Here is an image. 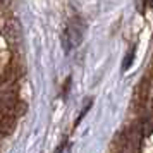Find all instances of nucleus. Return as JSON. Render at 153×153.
<instances>
[{"instance_id": "1", "label": "nucleus", "mask_w": 153, "mask_h": 153, "mask_svg": "<svg viewBox=\"0 0 153 153\" xmlns=\"http://www.w3.org/2000/svg\"><path fill=\"white\" fill-rule=\"evenodd\" d=\"M134 52H136V48L132 47L131 52H129V53H127V57H126V60L122 62V71H127V69H129V65H131L132 59H134Z\"/></svg>"}]
</instances>
